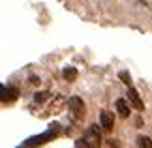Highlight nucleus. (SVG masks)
I'll use <instances>...</instances> for the list:
<instances>
[{
  "label": "nucleus",
  "instance_id": "nucleus-6",
  "mask_svg": "<svg viewBox=\"0 0 152 148\" xmlns=\"http://www.w3.org/2000/svg\"><path fill=\"white\" fill-rule=\"evenodd\" d=\"M128 101H130V99H116V103H115V107H116V111H118V114L122 118L130 116V105H128Z\"/></svg>",
  "mask_w": 152,
  "mask_h": 148
},
{
  "label": "nucleus",
  "instance_id": "nucleus-10",
  "mask_svg": "<svg viewBox=\"0 0 152 148\" xmlns=\"http://www.w3.org/2000/svg\"><path fill=\"white\" fill-rule=\"evenodd\" d=\"M137 146L152 148V139H150V137H137Z\"/></svg>",
  "mask_w": 152,
  "mask_h": 148
},
{
  "label": "nucleus",
  "instance_id": "nucleus-3",
  "mask_svg": "<svg viewBox=\"0 0 152 148\" xmlns=\"http://www.w3.org/2000/svg\"><path fill=\"white\" fill-rule=\"evenodd\" d=\"M56 133H58V124H53V126H49V129L45 131L43 135H39V137L36 139H30V141H26L25 144H43L45 141H49L53 137H56Z\"/></svg>",
  "mask_w": 152,
  "mask_h": 148
},
{
  "label": "nucleus",
  "instance_id": "nucleus-7",
  "mask_svg": "<svg viewBox=\"0 0 152 148\" xmlns=\"http://www.w3.org/2000/svg\"><path fill=\"white\" fill-rule=\"evenodd\" d=\"M17 96H19V90H17V88H13V86L8 88V94H6V90H2V101H4V103H6V101H13Z\"/></svg>",
  "mask_w": 152,
  "mask_h": 148
},
{
  "label": "nucleus",
  "instance_id": "nucleus-2",
  "mask_svg": "<svg viewBox=\"0 0 152 148\" xmlns=\"http://www.w3.org/2000/svg\"><path fill=\"white\" fill-rule=\"evenodd\" d=\"M68 109L72 111V114H73L75 120H81V118L85 116V103H83V99L77 98V96H73V98L68 99Z\"/></svg>",
  "mask_w": 152,
  "mask_h": 148
},
{
  "label": "nucleus",
  "instance_id": "nucleus-1",
  "mask_svg": "<svg viewBox=\"0 0 152 148\" xmlns=\"http://www.w3.org/2000/svg\"><path fill=\"white\" fill-rule=\"evenodd\" d=\"M100 144H102V137L100 131H98V126H90L83 137L75 141V146H100Z\"/></svg>",
  "mask_w": 152,
  "mask_h": 148
},
{
  "label": "nucleus",
  "instance_id": "nucleus-13",
  "mask_svg": "<svg viewBox=\"0 0 152 148\" xmlns=\"http://www.w3.org/2000/svg\"><path fill=\"white\" fill-rule=\"evenodd\" d=\"M107 144H109V146H118V143H116V141H113V139L107 141Z\"/></svg>",
  "mask_w": 152,
  "mask_h": 148
},
{
  "label": "nucleus",
  "instance_id": "nucleus-4",
  "mask_svg": "<svg viewBox=\"0 0 152 148\" xmlns=\"http://www.w3.org/2000/svg\"><path fill=\"white\" fill-rule=\"evenodd\" d=\"M100 126L105 129V131H111V129L115 128V116H113V112H109V111H102L100 112Z\"/></svg>",
  "mask_w": 152,
  "mask_h": 148
},
{
  "label": "nucleus",
  "instance_id": "nucleus-5",
  "mask_svg": "<svg viewBox=\"0 0 152 148\" xmlns=\"http://www.w3.org/2000/svg\"><path fill=\"white\" fill-rule=\"evenodd\" d=\"M128 99H130V103L133 105V107H135L137 111H143L145 109V105H143V101L141 99H139V92L135 90V88H128Z\"/></svg>",
  "mask_w": 152,
  "mask_h": 148
},
{
  "label": "nucleus",
  "instance_id": "nucleus-9",
  "mask_svg": "<svg viewBox=\"0 0 152 148\" xmlns=\"http://www.w3.org/2000/svg\"><path fill=\"white\" fill-rule=\"evenodd\" d=\"M49 96H51L49 92H36V94H34V101H36V103H45Z\"/></svg>",
  "mask_w": 152,
  "mask_h": 148
},
{
  "label": "nucleus",
  "instance_id": "nucleus-12",
  "mask_svg": "<svg viewBox=\"0 0 152 148\" xmlns=\"http://www.w3.org/2000/svg\"><path fill=\"white\" fill-rule=\"evenodd\" d=\"M30 82H32V85H39V79H38V77H30Z\"/></svg>",
  "mask_w": 152,
  "mask_h": 148
},
{
  "label": "nucleus",
  "instance_id": "nucleus-11",
  "mask_svg": "<svg viewBox=\"0 0 152 148\" xmlns=\"http://www.w3.org/2000/svg\"><path fill=\"white\" fill-rule=\"evenodd\" d=\"M118 79L124 82L126 86H132V75L128 73V71H120V73H118Z\"/></svg>",
  "mask_w": 152,
  "mask_h": 148
},
{
  "label": "nucleus",
  "instance_id": "nucleus-8",
  "mask_svg": "<svg viewBox=\"0 0 152 148\" xmlns=\"http://www.w3.org/2000/svg\"><path fill=\"white\" fill-rule=\"evenodd\" d=\"M62 75H64V79H66L68 82H72V81H75V79H77V69H75V68H72V66H68V68H64Z\"/></svg>",
  "mask_w": 152,
  "mask_h": 148
}]
</instances>
